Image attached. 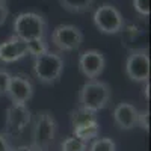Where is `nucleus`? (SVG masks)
<instances>
[{
	"instance_id": "ddd939ff",
	"label": "nucleus",
	"mask_w": 151,
	"mask_h": 151,
	"mask_svg": "<svg viewBox=\"0 0 151 151\" xmlns=\"http://www.w3.org/2000/svg\"><path fill=\"white\" fill-rule=\"evenodd\" d=\"M70 119H71V127L73 129L79 127V125H83V124H88V122L98 121L97 112L89 110V109H86V107H82V106H79L77 109H74L71 112Z\"/></svg>"
},
{
	"instance_id": "4be33fe9",
	"label": "nucleus",
	"mask_w": 151,
	"mask_h": 151,
	"mask_svg": "<svg viewBox=\"0 0 151 151\" xmlns=\"http://www.w3.org/2000/svg\"><path fill=\"white\" fill-rule=\"evenodd\" d=\"M8 15H9V8L6 5V0H0V26L5 24Z\"/></svg>"
},
{
	"instance_id": "412c9836",
	"label": "nucleus",
	"mask_w": 151,
	"mask_h": 151,
	"mask_svg": "<svg viewBox=\"0 0 151 151\" xmlns=\"http://www.w3.org/2000/svg\"><path fill=\"white\" fill-rule=\"evenodd\" d=\"M136 125H139L141 129H144L145 132L150 130V110H141V112H137V124Z\"/></svg>"
},
{
	"instance_id": "b1692460",
	"label": "nucleus",
	"mask_w": 151,
	"mask_h": 151,
	"mask_svg": "<svg viewBox=\"0 0 151 151\" xmlns=\"http://www.w3.org/2000/svg\"><path fill=\"white\" fill-rule=\"evenodd\" d=\"M11 151H35L30 145H20V147H15V148H11Z\"/></svg>"
},
{
	"instance_id": "423d86ee",
	"label": "nucleus",
	"mask_w": 151,
	"mask_h": 151,
	"mask_svg": "<svg viewBox=\"0 0 151 151\" xmlns=\"http://www.w3.org/2000/svg\"><path fill=\"white\" fill-rule=\"evenodd\" d=\"M125 74L132 82L144 83L150 80V53L147 48H134L129 53L124 65Z\"/></svg>"
},
{
	"instance_id": "0eeeda50",
	"label": "nucleus",
	"mask_w": 151,
	"mask_h": 151,
	"mask_svg": "<svg viewBox=\"0 0 151 151\" xmlns=\"http://www.w3.org/2000/svg\"><path fill=\"white\" fill-rule=\"evenodd\" d=\"M32 121V113L27 109V104H14L6 109L5 116V136L18 137L24 133L27 125Z\"/></svg>"
},
{
	"instance_id": "9b49d317",
	"label": "nucleus",
	"mask_w": 151,
	"mask_h": 151,
	"mask_svg": "<svg viewBox=\"0 0 151 151\" xmlns=\"http://www.w3.org/2000/svg\"><path fill=\"white\" fill-rule=\"evenodd\" d=\"M29 56L27 42L12 35L6 41L0 42V62L2 64H14L17 60Z\"/></svg>"
},
{
	"instance_id": "2eb2a0df",
	"label": "nucleus",
	"mask_w": 151,
	"mask_h": 151,
	"mask_svg": "<svg viewBox=\"0 0 151 151\" xmlns=\"http://www.w3.org/2000/svg\"><path fill=\"white\" fill-rule=\"evenodd\" d=\"M59 5L71 14H85L91 11L94 0H58Z\"/></svg>"
},
{
	"instance_id": "dca6fc26",
	"label": "nucleus",
	"mask_w": 151,
	"mask_h": 151,
	"mask_svg": "<svg viewBox=\"0 0 151 151\" xmlns=\"http://www.w3.org/2000/svg\"><path fill=\"white\" fill-rule=\"evenodd\" d=\"M88 148H89L88 142L76 137L74 134L64 139V142L60 144V151H88Z\"/></svg>"
},
{
	"instance_id": "f257e3e1",
	"label": "nucleus",
	"mask_w": 151,
	"mask_h": 151,
	"mask_svg": "<svg viewBox=\"0 0 151 151\" xmlns=\"http://www.w3.org/2000/svg\"><path fill=\"white\" fill-rule=\"evenodd\" d=\"M33 74L42 85H55L64 73L65 62L60 53L45 50L44 53L33 56Z\"/></svg>"
},
{
	"instance_id": "4468645a",
	"label": "nucleus",
	"mask_w": 151,
	"mask_h": 151,
	"mask_svg": "<svg viewBox=\"0 0 151 151\" xmlns=\"http://www.w3.org/2000/svg\"><path fill=\"white\" fill-rule=\"evenodd\" d=\"M73 134L85 142H91L92 139L100 136V124H98V121H94V122L79 125V127L73 129Z\"/></svg>"
},
{
	"instance_id": "f03ea898",
	"label": "nucleus",
	"mask_w": 151,
	"mask_h": 151,
	"mask_svg": "<svg viewBox=\"0 0 151 151\" xmlns=\"http://www.w3.org/2000/svg\"><path fill=\"white\" fill-rule=\"evenodd\" d=\"M58 133V122L52 112L41 110L33 122L32 129V148L35 151H48L52 148Z\"/></svg>"
},
{
	"instance_id": "7ed1b4c3",
	"label": "nucleus",
	"mask_w": 151,
	"mask_h": 151,
	"mask_svg": "<svg viewBox=\"0 0 151 151\" xmlns=\"http://www.w3.org/2000/svg\"><path fill=\"white\" fill-rule=\"evenodd\" d=\"M110 97H112V91L106 82L91 79L79 91V106L98 112L109 104Z\"/></svg>"
},
{
	"instance_id": "393cba45",
	"label": "nucleus",
	"mask_w": 151,
	"mask_h": 151,
	"mask_svg": "<svg viewBox=\"0 0 151 151\" xmlns=\"http://www.w3.org/2000/svg\"><path fill=\"white\" fill-rule=\"evenodd\" d=\"M144 92H145V98L147 100H150V80H147V82H144Z\"/></svg>"
},
{
	"instance_id": "f8f14e48",
	"label": "nucleus",
	"mask_w": 151,
	"mask_h": 151,
	"mask_svg": "<svg viewBox=\"0 0 151 151\" xmlns=\"http://www.w3.org/2000/svg\"><path fill=\"white\" fill-rule=\"evenodd\" d=\"M137 112L132 103H119L113 109V122L119 130H132L137 124Z\"/></svg>"
},
{
	"instance_id": "9d476101",
	"label": "nucleus",
	"mask_w": 151,
	"mask_h": 151,
	"mask_svg": "<svg viewBox=\"0 0 151 151\" xmlns=\"http://www.w3.org/2000/svg\"><path fill=\"white\" fill-rule=\"evenodd\" d=\"M6 95L14 104H27V101H30V98L33 97V85L29 77L23 74L11 76Z\"/></svg>"
},
{
	"instance_id": "5701e85b",
	"label": "nucleus",
	"mask_w": 151,
	"mask_h": 151,
	"mask_svg": "<svg viewBox=\"0 0 151 151\" xmlns=\"http://www.w3.org/2000/svg\"><path fill=\"white\" fill-rule=\"evenodd\" d=\"M11 144L8 141V136L0 133V151H11Z\"/></svg>"
},
{
	"instance_id": "6ab92c4d",
	"label": "nucleus",
	"mask_w": 151,
	"mask_h": 151,
	"mask_svg": "<svg viewBox=\"0 0 151 151\" xmlns=\"http://www.w3.org/2000/svg\"><path fill=\"white\" fill-rule=\"evenodd\" d=\"M150 3L151 0H133V8L141 17H148L151 12Z\"/></svg>"
},
{
	"instance_id": "a211bd4d",
	"label": "nucleus",
	"mask_w": 151,
	"mask_h": 151,
	"mask_svg": "<svg viewBox=\"0 0 151 151\" xmlns=\"http://www.w3.org/2000/svg\"><path fill=\"white\" fill-rule=\"evenodd\" d=\"M27 42V50H29V56H36L44 53L45 50H48V42L45 38H38V40H30Z\"/></svg>"
},
{
	"instance_id": "a878e982",
	"label": "nucleus",
	"mask_w": 151,
	"mask_h": 151,
	"mask_svg": "<svg viewBox=\"0 0 151 151\" xmlns=\"http://www.w3.org/2000/svg\"><path fill=\"white\" fill-rule=\"evenodd\" d=\"M6 2H8V0H6Z\"/></svg>"
},
{
	"instance_id": "f3484780",
	"label": "nucleus",
	"mask_w": 151,
	"mask_h": 151,
	"mask_svg": "<svg viewBox=\"0 0 151 151\" xmlns=\"http://www.w3.org/2000/svg\"><path fill=\"white\" fill-rule=\"evenodd\" d=\"M88 151H116V144L110 137H100V139L95 137Z\"/></svg>"
},
{
	"instance_id": "39448f33",
	"label": "nucleus",
	"mask_w": 151,
	"mask_h": 151,
	"mask_svg": "<svg viewBox=\"0 0 151 151\" xmlns=\"http://www.w3.org/2000/svg\"><path fill=\"white\" fill-rule=\"evenodd\" d=\"M94 24L95 27L104 35H116L124 29V17L118 8L110 3L100 5L94 12Z\"/></svg>"
},
{
	"instance_id": "6e6552de",
	"label": "nucleus",
	"mask_w": 151,
	"mask_h": 151,
	"mask_svg": "<svg viewBox=\"0 0 151 151\" xmlns=\"http://www.w3.org/2000/svg\"><path fill=\"white\" fill-rule=\"evenodd\" d=\"M83 42V33L73 24H59L52 32V44L59 52H74Z\"/></svg>"
},
{
	"instance_id": "1a4fd4ad",
	"label": "nucleus",
	"mask_w": 151,
	"mask_h": 151,
	"mask_svg": "<svg viewBox=\"0 0 151 151\" xmlns=\"http://www.w3.org/2000/svg\"><path fill=\"white\" fill-rule=\"evenodd\" d=\"M106 68V58L100 50H85L79 56V70L86 79H98Z\"/></svg>"
},
{
	"instance_id": "20e7f679",
	"label": "nucleus",
	"mask_w": 151,
	"mask_h": 151,
	"mask_svg": "<svg viewBox=\"0 0 151 151\" xmlns=\"http://www.w3.org/2000/svg\"><path fill=\"white\" fill-rule=\"evenodd\" d=\"M12 29H14V35L23 41L45 38L47 20L36 12H21L14 18Z\"/></svg>"
},
{
	"instance_id": "aec40b11",
	"label": "nucleus",
	"mask_w": 151,
	"mask_h": 151,
	"mask_svg": "<svg viewBox=\"0 0 151 151\" xmlns=\"http://www.w3.org/2000/svg\"><path fill=\"white\" fill-rule=\"evenodd\" d=\"M11 73L8 70H0V97L6 95L8 86H9V80H11Z\"/></svg>"
}]
</instances>
